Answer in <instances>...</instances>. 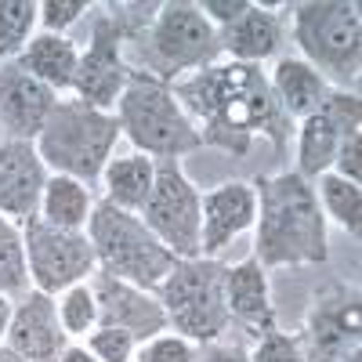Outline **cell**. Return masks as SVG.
<instances>
[{
  "label": "cell",
  "mask_w": 362,
  "mask_h": 362,
  "mask_svg": "<svg viewBox=\"0 0 362 362\" xmlns=\"http://www.w3.org/2000/svg\"><path fill=\"white\" fill-rule=\"evenodd\" d=\"M174 98L196 124L203 145L221 148L228 156H247L254 138H268L276 156L286 153L293 119L279 109L261 66L243 62H214L192 76L170 83Z\"/></svg>",
  "instance_id": "obj_1"
},
{
  "label": "cell",
  "mask_w": 362,
  "mask_h": 362,
  "mask_svg": "<svg viewBox=\"0 0 362 362\" xmlns=\"http://www.w3.org/2000/svg\"><path fill=\"white\" fill-rule=\"evenodd\" d=\"M250 185L257 196L254 257L264 268L326 264L329 235L312 181H305L297 170H279L254 177Z\"/></svg>",
  "instance_id": "obj_2"
},
{
  "label": "cell",
  "mask_w": 362,
  "mask_h": 362,
  "mask_svg": "<svg viewBox=\"0 0 362 362\" xmlns=\"http://www.w3.org/2000/svg\"><path fill=\"white\" fill-rule=\"evenodd\" d=\"M290 37L300 58L337 90H355L362 73V18L355 0H300L286 4Z\"/></svg>",
  "instance_id": "obj_3"
},
{
  "label": "cell",
  "mask_w": 362,
  "mask_h": 362,
  "mask_svg": "<svg viewBox=\"0 0 362 362\" xmlns=\"http://www.w3.org/2000/svg\"><path fill=\"white\" fill-rule=\"evenodd\" d=\"M119 138L124 134H119L116 112L95 109L80 98H58L33 145L47 174H66L83 185H95V181H102V170L112 160Z\"/></svg>",
  "instance_id": "obj_4"
},
{
  "label": "cell",
  "mask_w": 362,
  "mask_h": 362,
  "mask_svg": "<svg viewBox=\"0 0 362 362\" xmlns=\"http://www.w3.org/2000/svg\"><path fill=\"white\" fill-rule=\"evenodd\" d=\"M119 134H124L141 156L153 160H181L203 148V138L189 112L174 98V87L153 73H131V83L116 102Z\"/></svg>",
  "instance_id": "obj_5"
},
{
  "label": "cell",
  "mask_w": 362,
  "mask_h": 362,
  "mask_svg": "<svg viewBox=\"0 0 362 362\" xmlns=\"http://www.w3.org/2000/svg\"><path fill=\"white\" fill-rule=\"evenodd\" d=\"M87 239L95 247L98 272H109V276L127 279L153 293L177 264V257L148 232L141 214L119 210L109 199H95V210H90V221H87Z\"/></svg>",
  "instance_id": "obj_6"
},
{
  "label": "cell",
  "mask_w": 362,
  "mask_h": 362,
  "mask_svg": "<svg viewBox=\"0 0 362 362\" xmlns=\"http://www.w3.org/2000/svg\"><path fill=\"white\" fill-rule=\"evenodd\" d=\"M160 305L167 312L170 334L185 337L192 344L225 341L232 329L225 308V264L218 257H185L170 268V276L156 290Z\"/></svg>",
  "instance_id": "obj_7"
},
{
  "label": "cell",
  "mask_w": 362,
  "mask_h": 362,
  "mask_svg": "<svg viewBox=\"0 0 362 362\" xmlns=\"http://www.w3.org/2000/svg\"><path fill=\"white\" fill-rule=\"evenodd\" d=\"M199 199L203 192L185 174V163L156 160V185L141 206V221L177 261L199 257V225H203Z\"/></svg>",
  "instance_id": "obj_8"
},
{
  "label": "cell",
  "mask_w": 362,
  "mask_h": 362,
  "mask_svg": "<svg viewBox=\"0 0 362 362\" xmlns=\"http://www.w3.org/2000/svg\"><path fill=\"white\" fill-rule=\"evenodd\" d=\"M22 243H25V268H29V286L58 297L62 290L76 283H90L98 272L95 247L87 232L58 228L44 218L22 221Z\"/></svg>",
  "instance_id": "obj_9"
},
{
  "label": "cell",
  "mask_w": 362,
  "mask_h": 362,
  "mask_svg": "<svg viewBox=\"0 0 362 362\" xmlns=\"http://www.w3.org/2000/svg\"><path fill=\"white\" fill-rule=\"evenodd\" d=\"M300 348L308 362H341L362 348V297L358 283H326L305 315Z\"/></svg>",
  "instance_id": "obj_10"
},
{
  "label": "cell",
  "mask_w": 362,
  "mask_h": 362,
  "mask_svg": "<svg viewBox=\"0 0 362 362\" xmlns=\"http://www.w3.org/2000/svg\"><path fill=\"white\" fill-rule=\"evenodd\" d=\"M131 58H127V37L124 25L112 18V11L105 8L95 18L90 29V44L87 51H80V66H76V80H73V98L112 112L124 87L131 83Z\"/></svg>",
  "instance_id": "obj_11"
},
{
  "label": "cell",
  "mask_w": 362,
  "mask_h": 362,
  "mask_svg": "<svg viewBox=\"0 0 362 362\" xmlns=\"http://www.w3.org/2000/svg\"><path fill=\"white\" fill-rule=\"evenodd\" d=\"M362 131V98L358 90H329V98L297 124V174L315 181L334 167V156L348 134Z\"/></svg>",
  "instance_id": "obj_12"
},
{
  "label": "cell",
  "mask_w": 362,
  "mask_h": 362,
  "mask_svg": "<svg viewBox=\"0 0 362 362\" xmlns=\"http://www.w3.org/2000/svg\"><path fill=\"white\" fill-rule=\"evenodd\" d=\"M90 290L98 300V326H116L141 344L156 334H167V312L153 290H141L127 279H116L109 272L90 276Z\"/></svg>",
  "instance_id": "obj_13"
},
{
  "label": "cell",
  "mask_w": 362,
  "mask_h": 362,
  "mask_svg": "<svg viewBox=\"0 0 362 362\" xmlns=\"http://www.w3.org/2000/svg\"><path fill=\"white\" fill-rule=\"evenodd\" d=\"M4 344L25 362H58L69 344V334L58 322V297L44 290H29L11 308Z\"/></svg>",
  "instance_id": "obj_14"
},
{
  "label": "cell",
  "mask_w": 362,
  "mask_h": 362,
  "mask_svg": "<svg viewBox=\"0 0 362 362\" xmlns=\"http://www.w3.org/2000/svg\"><path fill=\"white\" fill-rule=\"evenodd\" d=\"M54 105V90L33 80L18 62L0 66V131H4V141H37Z\"/></svg>",
  "instance_id": "obj_15"
},
{
  "label": "cell",
  "mask_w": 362,
  "mask_h": 362,
  "mask_svg": "<svg viewBox=\"0 0 362 362\" xmlns=\"http://www.w3.org/2000/svg\"><path fill=\"white\" fill-rule=\"evenodd\" d=\"M199 257H218L257 221V196L250 181H225V185L203 192L199 199Z\"/></svg>",
  "instance_id": "obj_16"
},
{
  "label": "cell",
  "mask_w": 362,
  "mask_h": 362,
  "mask_svg": "<svg viewBox=\"0 0 362 362\" xmlns=\"http://www.w3.org/2000/svg\"><path fill=\"white\" fill-rule=\"evenodd\" d=\"M47 185V167L33 141H0V214L11 221H29L40 210V192Z\"/></svg>",
  "instance_id": "obj_17"
},
{
  "label": "cell",
  "mask_w": 362,
  "mask_h": 362,
  "mask_svg": "<svg viewBox=\"0 0 362 362\" xmlns=\"http://www.w3.org/2000/svg\"><path fill=\"white\" fill-rule=\"evenodd\" d=\"M225 308L232 326L261 337L276 329V308H272V286L268 268L250 254L235 264H225Z\"/></svg>",
  "instance_id": "obj_18"
},
{
  "label": "cell",
  "mask_w": 362,
  "mask_h": 362,
  "mask_svg": "<svg viewBox=\"0 0 362 362\" xmlns=\"http://www.w3.org/2000/svg\"><path fill=\"white\" fill-rule=\"evenodd\" d=\"M279 11H286V4H254L250 0V8L232 25L218 29L221 54H228V62L243 66H261L264 58H272L286 37V22Z\"/></svg>",
  "instance_id": "obj_19"
},
{
  "label": "cell",
  "mask_w": 362,
  "mask_h": 362,
  "mask_svg": "<svg viewBox=\"0 0 362 362\" xmlns=\"http://www.w3.org/2000/svg\"><path fill=\"white\" fill-rule=\"evenodd\" d=\"M268 87H272V95H276L279 109L293 119V124L312 116L329 98V90H334L305 58H279L276 69L268 73Z\"/></svg>",
  "instance_id": "obj_20"
},
{
  "label": "cell",
  "mask_w": 362,
  "mask_h": 362,
  "mask_svg": "<svg viewBox=\"0 0 362 362\" xmlns=\"http://www.w3.org/2000/svg\"><path fill=\"white\" fill-rule=\"evenodd\" d=\"M15 62L33 80L51 87L54 95H62V90H73L76 66H80V47L62 33H33V40L22 47V54Z\"/></svg>",
  "instance_id": "obj_21"
},
{
  "label": "cell",
  "mask_w": 362,
  "mask_h": 362,
  "mask_svg": "<svg viewBox=\"0 0 362 362\" xmlns=\"http://www.w3.org/2000/svg\"><path fill=\"white\" fill-rule=\"evenodd\" d=\"M102 185H105V196L102 199H109L119 210L141 214L148 192H153V185H156V160L153 156H141V153L109 160L105 170H102Z\"/></svg>",
  "instance_id": "obj_22"
},
{
  "label": "cell",
  "mask_w": 362,
  "mask_h": 362,
  "mask_svg": "<svg viewBox=\"0 0 362 362\" xmlns=\"http://www.w3.org/2000/svg\"><path fill=\"white\" fill-rule=\"evenodd\" d=\"M90 210H95V192H90V185H83L76 177H66V174H47L37 218H44L47 225H58V228L87 232Z\"/></svg>",
  "instance_id": "obj_23"
},
{
  "label": "cell",
  "mask_w": 362,
  "mask_h": 362,
  "mask_svg": "<svg viewBox=\"0 0 362 362\" xmlns=\"http://www.w3.org/2000/svg\"><path fill=\"white\" fill-rule=\"evenodd\" d=\"M312 185H315V199L322 206V218L337 221L348 235L358 239V228H362V185L337 177L334 170L319 174Z\"/></svg>",
  "instance_id": "obj_24"
},
{
  "label": "cell",
  "mask_w": 362,
  "mask_h": 362,
  "mask_svg": "<svg viewBox=\"0 0 362 362\" xmlns=\"http://www.w3.org/2000/svg\"><path fill=\"white\" fill-rule=\"evenodd\" d=\"M40 25L37 0H0V66L15 62Z\"/></svg>",
  "instance_id": "obj_25"
},
{
  "label": "cell",
  "mask_w": 362,
  "mask_h": 362,
  "mask_svg": "<svg viewBox=\"0 0 362 362\" xmlns=\"http://www.w3.org/2000/svg\"><path fill=\"white\" fill-rule=\"evenodd\" d=\"M29 290V268H25V243L22 225L0 214V293L25 297Z\"/></svg>",
  "instance_id": "obj_26"
},
{
  "label": "cell",
  "mask_w": 362,
  "mask_h": 362,
  "mask_svg": "<svg viewBox=\"0 0 362 362\" xmlns=\"http://www.w3.org/2000/svg\"><path fill=\"white\" fill-rule=\"evenodd\" d=\"M58 322H62V329L69 337L90 334L98 326V300H95L90 283H76V286L58 293Z\"/></svg>",
  "instance_id": "obj_27"
},
{
  "label": "cell",
  "mask_w": 362,
  "mask_h": 362,
  "mask_svg": "<svg viewBox=\"0 0 362 362\" xmlns=\"http://www.w3.org/2000/svg\"><path fill=\"white\" fill-rule=\"evenodd\" d=\"M250 362H308L305 348H300L297 334H286V329H268L254 341V348H247Z\"/></svg>",
  "instance_id": "obj_28"
},
{
  "label": "cell",
  "mask_w": 362,
  "mask_h": 362,
  "mask_svg": "<svg viewBox=\"0 0 362 362\" xmlns=\"http://www.w3.org/2000/svg\"><path fill=\"white\" fill-rule=\"evenodd\" d=\"M87 351L102 358V362H134L138 341L127 334V329H116V326H95L87 334Z\"/></svg>",
  "instance_id": "obj_29"
},
{
  "label": "cell",
  "mask_w": 362,
  "mask_h": 362,
  "mask_svg": "<svg viewBox=\"0 0 362 362\" xmlns=\"http://www.w3.org/2000/svg\"><path fill=\"white\" fill-rule=\"evenodd\" d=\"M134 362H196V348H192V341L167 329V334L141 341L134 351Z\"/></svg>",
  "instance_id": "obj_30"
},
{
  "label": "cell",
  "mask_w": 362,
  "mask_h": 362,
  "mask_svg": "<svg viewBox=\"0 0 362 362\" xmlns=\"http://www.w3.org/2000/svg\"><path fill=\"white\" fill-rule=\"evenodd\" d=\"M90 4L87 0H44L40 4V33H62L80 22V15H87Z\"/></svg>",
  "instance_id": "obj_31"
},
{
  "label": "cell",
  "mask_w": 362,
  "mask_h": 362,
  "mask_svg": "<svg viewBox=\"0 0 362 362\" xmlns=\"http://www.w3.org/2000/svg\"><path fill=\"white\" fill-rule=\"evenodd\" d=\"M329 170H334L337 177H344V181H355V185H362V134H358V131L341 141L337 156H334V167H329Z\"/></svg>",
  "instance_id": "obj_32"
},
{
  "label": "cell",
  "mask_w": 362,
  "mask_h": 362,
  "mask_svg": "<svg viewBox=\"0 0 362 362\" xmlns=\"http://www.w3.org/2000/svg\"><path fill=\"white\" fill-rule=\"evenodd\" d=\"M196 8L203 11V18L214 29H225V25H232L239 15L250 8V0H199Z\"/></svg>",
  "instance_id": "obj_33"
},
{
  "label": "cell",
  "mask_w": 362,
  "mask_h": 362,
  "mask_svg": "<svg viewBox=\"0 0 362 362\" xmlns=\"http://www.w3.org/2000/svg\"><path fill=\"white\" fill-rule=\"evenodd\" d=\"M196 362H250V355L243 341H214V344H203Z\"/></svg>",
  "instance_id": "obj_34"
},
{
  "label": "cell",
  "mask_w": 362,
  "mask_h": 362,
  "mask_svg": "<svg viewBox=\"0 0 362 362\" xmlns=\"http://www.w3.org/2000/svg\"><path fill=\"white\" fill-rule=\"evenodd\" d=\"M58 362H102V358H95L83 344H66V351H62V358Z\"/></svg>",
  "instance_id": "obj_35"
},
{
  "label": "cell",
  "mask_w": 362,
  "mask_h": 362,
  "mask_svg": "<svg viewBox=\"0 0 362 362\" xmlns=\"http://www.w3.org/2000/svg\"><path fill=\"white\" fill-rule=\"evenodd\" d=\"M11 308H15V300L8 293H0V344H4L8 337V322H11Z\"/></svg>",
  "instance_id": "obj_36"
},
{
  "label": "cell",
  "mask_w": 362,
  "mask_h": 362,
  "mask_svg": "<svg viewBox=\"0 0 362 362\" xmlns=\"http://www.w3.org/2000/svg\"><path fill=\"white\" fill-rule=\"evenodd\" d=\"M0 362H25V358H22L18 351H11L8 344H0Z\"/></svg>",
  "instance_id": "obj_37"
}]
</instances>
